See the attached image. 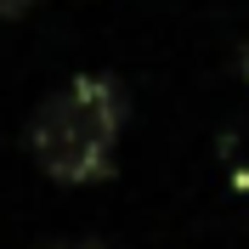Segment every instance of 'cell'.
Wrapping results in <instances>:
<instances>
[{
    "instance_id": "6da1fadb",
    "label": "cell",
    "mask_w": 249,
    "mask_h": 249,
    "mask_svg": "<svg viewBox=\"0 0 249 249\" xmlns=\"http://www.w3.org/2000/svg\"><path fill=\"white\" fill-rule=\"evenodd\" d=\"M124 91L113 74H74L40 102L23 124V147L40 176L57 187H96L119 170Z\"/></svg>"
},
{
    "instance_id": "7a4b0ae2",
    "label": "cell",
    "mask_w": 249,
    "mask_h": 249,
    "mask_svg": "<svg viewBox=\"0 0 249 249\" xmlns=\"http://www.w3.org/2000/svg\"><path fill=\"white\" fill-rule=\"evenodd\" d=\"M34 6H40V0H0V17H6V23H17V17H29Z\"/></svg>"
},
{
    "instance_id": "3957f363",
    "label": "cell",
    "mask_w": 249,
    "mask_h": 249,
    "mask_svg": "<svg viewBox=\"0 0 249 249\" xmlns=\"http://www.w3.org/2000/svg\"><path fill=\"white\" fill-rule=\"evenodd\" d=\"M46 249H108L102 238H62V244H46Z\"/></svg>"
},
{
    "instance_id": "277c9868",
    "label": "cell",
    "mask_w": 249,
    "mask_h": 249,
    "mask_svg": "<svg viewBox=\"0 0 249 249\" xmlns=\"http://www.w3.org/2000/svg\"><path fill=\"white\" fill-rule=\"evenodd\" d=\"M244 79H249V46H244Z\"/></svg>"
}]
</instances>
